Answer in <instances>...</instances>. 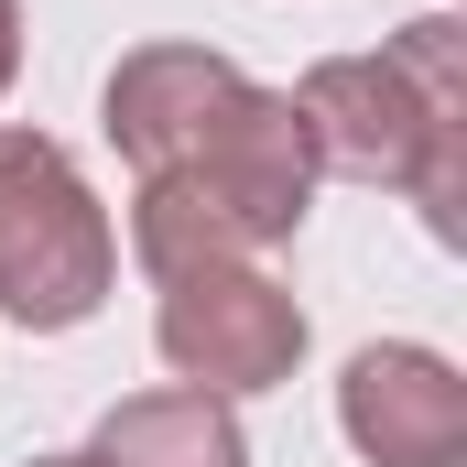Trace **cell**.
<instances>
[{
	"instance_id": "1",
	"label": "cell",
	"mask_w": 467,
	"mask_h": 467,
	"mask_svg": "<svg viewBox=\"0 0 467 467\" xmlns=\"http://www.w3.org/2000/svg\"><path fill=\"white\" fill-rule=\"evenodd\" d=\"M283 99L305 119L316 174L413 196L424 229H435V250L467 239V33L446 11L402 22L380 55H327V66H305Z\"/></svg>"
},
{
	"instance_id": "2",
	"label": "cell",
	"mask_w": 467,
	"mask_h": 467,
	"mask_svg": "<svg viewBox=\"0 0 467 467\" xmlns=\"http://www.w3.org/2000/svg\"><path fill=\"white\" fill-rule=\"evenodd\" d=\"M316 152H305V119L283 88H239L229 109L207 119V141L163 174L130 185V261L163 283V272H196V261H261L305 229L316 207Z\"/></svg>"
},
{
	"instance_id": "3",
	"label": "cell",
	"mask_w": 467,
	"mask_h": 467,
	"mask_svg": "<svg viewBox=\"0 0 467 467\" xmlns=\"http://www.w3.org/2000/svg\"><path fill=\"white\" fill-rule=\"evenodd\" d=\"M109 283H119V229L88 196L77 152L0 119V316L33 337H66L109 305Z\"/></svg>"
},
{
	"instance_id": "4",
	"label": "cell",
	"mask_w": 467,
	"mask_h": 467,
	"mask_svg": "<svg viewBox=\"0 0 467 467\" xmlns=\"http://www.w3.org/2000/svg\"><path fill=\"white\" fill-rule=\"evenodd\" d=\"M152 348L185 391H283L294 358H305V305L261 272V261H196V272H163V305H152Z\"/></svg>"
},
{
	"instance_id": "5",
	"label": "cell",
	"mask_w": 467,
	"mask_h": 467,
	"mask_svg": "<svg viewBox=\"0 0 467 467\" xmlns=\"http://www.w3.org/2000/svg\"><path fill=\"white\" fill-rule=\"evenodd\" d=\"M337 435L369 467H467V369L413 337L358 348L337 380Z\"/></svg>"
},
{
	"instance_id": "6",
	"label": "cell",
	"mask_w": 467,
	"mask_h": 467,
	"mask_svg": "<svg viewBox=\"0 0 467 467\" xmlns=\"http://www.w3.org/2000/svg\"><path fill=\"white\" fill-rule=\"evenodd\" d=\"M239 88L250 77H239V55H218V44H130L109 66V88H99V130H109V152L130 163V185H141V174L185 163Z\"/></svg>"
},
{
	"instance_id": "7",
	"label": "cell",
	"mask_w": 467,
	"mask_h": 467,
	"mask_svg": "<svg viewBox=\"0 0 467 467\" xmlns=\"http://www.w3.org/2000/svg\"><path fill=\"white\" fill-rule=\"evenodd\" d=\"M88 457L99 467H250V435H239V413L218 391H130L99 413V435H88Z\"/></svg>"
},
{
	"instance_id": "8",
	"label": "cell",
	"mask_w": 467,
	"mask_h": 467,
	"mask_svg": "<svg viewBox=\"0 0 467 467\" xmlns=\"http://www.w3.org/2000/svg\"><path fill=\"white\" fill-rule=\"evenodd\" d=\"M11 77H22V0H0V99H11Z\"/></svg>"
},
{
	"instance_id": "9",
	"label": "cell",
	"mask_w": 467,
	"mask_h": 467,
	"mask_svg": "<svg viewBox=\"0 0 467 467\" xmlns=\"http://www.w3.org/2000/svg\"><path fill=\"white\" fill-rule=\"evenodd\" d=\"M33 467H99V457H88V446H77V457H33Z\"/></svg>"
}]
</instances>
